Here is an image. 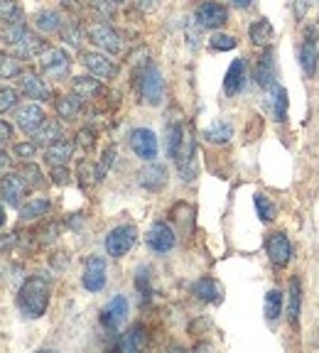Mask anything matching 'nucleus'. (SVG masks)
I'll use <instances>...</instances> for the list:
<instances>
[{
    "mask_svg": "<svg viewBox=\"0 0 319 353\" xmlns=\"http://www.w3.org/2000/svg\"><path fill=\"white\" fill-rule=\"evenodd\" d=\"M3 224H5V211H3V206H0V228H3Z\"/></svg>",
    "mask_w": 319,
    "mask_h": 353,
    "instance_id": "obj_54",
    "label": "nucleus"
},
{
    "mask_svg": "<svg viewBox=\"0 0 319 353\" xmlns=\"http://www.w3.org/2000/svg\"><path fill=\"white\" fill-rule=\"evenodd\" d=\"M35 27L44 35H52L57 29L62 27V20H60V12L57 10H42L40 15L35 18Z\"/></svg>",
    "mask_w": 319,
    "mask_h": 353,
    "instance_id": "obj_33",
    "label": "nucleus"
},
{
    "mask_svg": "<svg viewBox=\"0 0 319 353\" xmlns=\"http://www.w3.org/2000/svg\"><path fill=\"white\" fill-rule=\"evenodd\" d=\"M231 138H233V128H231V123H226V120H216V123H212L204 130V140L212 142V145H224Z\"/></svg>",
    "mask_w": 319,
    "mask_h": 353,
    "instance_id": "obj_30",
    "label": "nucleus"
},
{
    "mask_svg": "<svg viewBox=\"0 0 319 353\" xmlns=\"http://www.w3.org/2000/svg\"><path fill=\"white\" fill-rule=\"evenodd\" d=\"M307 10H309V0H295V15H297V20L307 18Z\"/></svg>",
    "mask_w": 319,
    "mask_h": 353,
    "instance_id": "obj_52",
    "label": "nucleus"
},
{
    "mask_svg": "<svg viewBox=\"0 0 319 353\" xmlns=\"http://www.w3.org/2000/svg\"><path fill=\"white\" fill-rule=\"evenodd\" d=\"M266 250H268V258L275 267H288L290 260H292V243L290 238L283 233V231H275V233L268 235L266 241Z\"/></svg>",
    "mask_w": 319,
    "mask_h": 353,
    "instance_id": "obj_7",
    "label": "nucleus"
},
{
    "mask_svg": "<svg viewBox=\"0 0 319 353\" xmlns=\"http://www.w3.org/2000/svg\"><path fill=\"white\" fill-rule=\"evenodd\" d=\"M10 140H12V125L8 123V120H3V118H0V147L8 145Z\"/></svg>",
    "mask_w": 319,
    "mask_h": 353,
    "instance_id": "obj_48",
    "label": "nucleus"
},
{
    "mask_svg": "<svg viewBox=\"0 0 319 353\" xmlns=\"http://www.w3.org/2000/svg\"><path fill=\"white\" fill-rule=\"evenodd\" d=\"M60 32H62L64 44H69L71 49L81 47V25H79L77 20H64L62 27H60Z\"/></svg>",
    "mask_w": 319,
    "mask_h": 353,
    "instance_id": "obj_34",
    "label": "nucleus"
},
{
    "mask_svg": "<svg viewBox=\"0 0 319 353\" xmlns=\"http://www.w3.org/2000/svg\"><path fill=\"white\" fill-rule=\"evenodd\" d=\"M266 106L275 123H285V118H288V91H285L278 81H272L270 86H268Z\"/></svg>",
    "mask_w": 319,
    "mask_h": 353,
    "instance_id": "obj_16",
    "label": "nucleus"
},
{
    "mask_svg": "<svg viewBox=\"0 0 319 353\" xmlns=\"http://www.w3.org/2000/svg\"><path fill=\"white\" fill-rule=\"evenodd\" d=\"M20 174H23V179L27 182V187H42L44 184V176H42V170L37 165H32V162H25L23 170H20Z\"/></svg>",
    "mask_w": 319,
    "mask_h": 353,
    "instance_id": "obj_40",
    "label": "nucleus"
},
{
    "mask_svg": "<svg viewBox=\"0 0 319 353\" xmlns=\"http://www.w3.org/2000/svg\"><path fill=\"white\" fill-rule=\"evenodd\" d=\"M187 130H184V125L179 123V120H175V123L167 125V133H165V147H167V155H170L172 159H177L179 153H182L184 142H187Z\"/></svg>",
    "mask_w": 319,
    "mask_h": 353,
    "instance_id": "obj_21",
    "label": "nucleus"
},
{
    "mask_svg": "<svg viewBox=\"0 0 319 353\" xmlns=\"http://www.w3.org/2000/svg\"><path fill=\"white\" fill-rule=\"evenodd\" d=\"M125 319H128V300H125L123 294H116V297L103 306V312H101V324H103L106 329L116 331L118 326H123Z\"/></svg>",
    "mask_w": 319,
    "mask_h": 353,
    "instance_id": "obj_14",
    "label": "nucleus"
},
{
    "mask_svg": "<svg viewBox=\"0 0 319 353\" xmlns=\"http://www.w3.org/2000/svg\"><path fill=\"white\" fill-rule=\"evenodd\" d=\"M136 285L142 294H150V270L148 267H138V277H136Z\"/></svg>",
    "mask_w": 319,
    "mask_h": 353,
    "instance_id": "obj_45",
    "label": "nucleus"
},
{
    "mask_svg": "<svg viewBox=\"0 0 319 353\" xmlns=\"http://www.w3.org/2000/svg\"><path fill=\"white\" fill-rule=\"evenodd\" d=\"M15 123H18V128L23 130V133L32 135V133L44 123V111H42L37 103H25V106H20L18 111H15Z\"/></svg>",
    "mask_w": 319,
    "mask_h": 353,
    "instance_id": "obj_15",
    "label": "nucleus"
},
{
    "mask_svg": "<svg viewBox=\"0 0 319 353\" xmlns=\"http://www.w3.org/2000/svg\"><path fill=\"white\" fill-rule=\"evenodd\" d=\"M86 35L96 47L103 49L106 54H120L123 52V40L108 23H89L86 25Z\"/></svg>",
    "mask_w": 319,
    "mask_h": 353,
    "instance_id": "obj_4",
    "label": "nucleus"
},
{
    "mask_svg": "<svg viewBox=\"0 0 319 353\" xmlns=\"http://www.w3.org/2000/svg\"><path fill=\"white\" fill-rule=\"evenodd\" d=\"M194 297L199 302H212V304H216V302H221V294H224V289H221V285L216 283V280H212V277H204V280H199V283L194 285Z\"/></svg>",
    "mask_w": 319,
    "mask_h": 353,
    "instance_id": "obj_26",
    "label": "nucleus"
},
{
    "mask_svg": "<svg viewBox=\"0 0 319 353\" xmlns=\"http://www.w3.org/2000/svg\"><path fill=\"white\" fill-rule=\"evenodd\" d=\"M20 88H23V94L27 99H35V101H49L52 99V91L44 81H42L37 74L32 71H23L20 74Z\"/></svg>",
    "mask_w": 319,
    "mask_h": 353,
    "instance_id": "obj_17",
    "label": "nucleus"
},
{
    "mask_svg": "<svg viewBox=\"0 0 319 353\" xmlns=\"http://www.w3.org/2000/svg\"><path fill=\"white\" fill-rule=\"evenodd\" d=\"M130 150L145 162L157 157V135L150 128H136L130 133Z\"/></svg>",
    "mask_w": 319,
    "mask_h": 353,
    "instance_id": "obj_8",
    "label": "nucleus"
},
{
    "mask_svg": "<svg viewBox=\"0 0 319 353\" xmlns=\"http://www.w3.org/2000/svg\"><path fill=\"white\" fill-rule=\"evenodd\" d=\"M113 159H116V147H106L103 150V155H101V165L96 167V182H101L103 176H106V172L111 170V165H113Z\"/></svg>",
    "mask_w": 319,
    "mask_h": 353,
    "instance_id": "obj_42",
    "label": "nucleus"
},
{
    "mask_svg": "<svg viewBox=\"0 0 319 353\" xmlns=\"http://www.w3.org/2000/svg\"><path fill=\"white\" fill-rule=\"evenodd\" d=\"M12 150H15V155L23 157L25 162H30V159L35 157V153H37V145H35V142H18Z\"/></svg>",
    "mask_w": 319,
    "mask_h": 353,
    "instance_id": "obj_44",
    "label": "nucleus"
},
{
    "mask_svg": "<svg viewBox=\"0 0 319 353\" xmlns=\"http://www.w3.org/2000/svg\"><path fill=\"white\" fill-rule=\"evenodd\" d=\"M140 96L145 103H150V106H160L162 99H165V79H162V71H160L155 64L142 66Z\"/></svg>",
    "mask_w": 319,
    "mask_h": 353,
    "instance_id": "obj_2",
    "label": "nucleus"
},
{
    "mask_svg": "<svg viewBox=\"0 0 319 353\" xmlns=\"http://www.w3.org/2000/svg\"><path fill=\"white\" fill-rule=\"evenodd\" d=\"M140 184H142V189H148V192H160V189L167 184L165 165H155V162H150L148 167H142V170H140Z\"/></svg>",
    "mask_w": 319,
    "mask_h": 353,
    "instance_id": "obj_20",
    "label": "nucleus"
},
{
    "mask_svg": "<svg viewBox=\"0 0 319 353\" xmlns=\"http://www.w3.org/2000/svg\"><path fill=\"white\" fill-rule=\"evenodd\" d=\"M136 241H138V228L125 224V226H118V228H113L111 233L106 235L103 246H106V253L111 255V258H123L130 248L136 246Z\"/></svg>",
    "mask_w": 319,
    "mask_h": 353,
    "instance_id": "obj_5",
    "label": "nucleus"
},
{
    "mask_svg": "<svg viewBox=\"0 0 319 353\" xmlns=\"http://www.w3.org/2000/svg\"><path fill=\"white\" fill-rule=\"evenodd\" d=\"M30 35V29H27V25L25 23H8L5 32H3V40H5V44H18L20 40H25V37Z\"/></svg>",
    "mask_w": 319,
    "mask_h": 353,
    "instance_id": "obj_37",
    "label": "nucleus"
},
{
    "mask_svg": "<svg viewBox=\"0 0 319 353\" xmlns=\"http://www.w3.org/2000/svg\"><path fill=\"white\" fill-rule=\"evenodd\" d=\"M255 209H258L260 221H266V224L275 221V216H278V209H275V204H272V201L268 199V196H263V194H255Z\"/></svg>",
    "mask_w": 319,
    "mask_h": 353,
    "instance_id": "obj_36",
    "label": "nucleus"
},
{
    "mask_svg": "<svg viewBox=\"0 0 319 353\" xmlns=\"http://www.w3.org/2000/svg\"><path fill=\"white\" fill-rule=\"evenodd\" d=\"M0 20L5 23H23V12L15 0H0Z\"/></svg>",
    "mask_w": 319,
    "mask_h": 353,
    "instance_id": "obj_39",
    "label": "nucleus"
},
{
    "mask_svg": "<svg viewBox=\"0 0 319 353\" xmlns=\"http://www.w3.org/2000/svg\"><path fill=\"white\" fill-rule=\"evenodd\" d=\"M142 346H145V326H142V324H133L118 339V343H116V348L123 353H136L140 351Z\"/></svg>",
    "mask_w": 319,
    "mask_h": 353,
    "instance_id": "obj_22",
    "label": "nucleus"
},
{
    "mask_svg": "<svg viewBox=\"0 0 319 353\" xmlns=\"http://www.w3.org/2000/svg\"><path fill=\"white\" fill-rule=\"evenodd\" d=\"M49 209H52L49 199H30L27 204L20 206V218H23V221H35V218L40 216H47Z\"/></svg>",
    "mask_w": 319,
    "mask_h": 353,
    "instance_id": "obj_32",
    "label": "nucleus"
},
{
    "mask_svg": "<svg viewBox=\"0 0 319 353\" xmlns=\"http://www.w3.org/2000/svg\"><path fill=\"white\" fill-rule=\"evenodd\" d=\"M229 3L233 8H238V10H246V8H251V3H253V0H229Z\"/></svg>",
    "mask_w": 319,
    "mask_h": 353,
    "instance_id": "obj_53",
    "label": "nucleus"
},
{
    "mask_svg": "<svg viewBox=\"0 0 319 353\" xmlns=\"http://www.w3.org/2000/svg\"><path fill=\"white\" fill-rule=\"evenodd\" d=\"M133 3H136L138 10L145 12V15H148V12H155L160 5H162V0H133Z\"/></svg>",
    "mask_w": 319,
    "mask_h": 353,
    "instance_id": "obj_46",
    "label": "nucleus"
},
{
    "mask_svg": "<svg viewBox=\"0 0 319 353\" xmlns=\"http://www.w3.org/2000/svg\"><path fill=\"white\" fill-rule=\"evenodd\" d=\"M248 37L255 47H268L272 40V25L268 20H255L248 27Z\"/></svg>",
    "mask_w": 319,
    "mask_h": 353,
    "instance_id": "obj_31",
    "label": "nucleus"
},
{
    "mask_svg": "<svg viewBox=\"0 0 319 353\" xmlns=\"http://www.w3.org/2000/svg\"><path fill=\"white\" fill-rule=\"evenodd\" d=\"M40 233H42V235H40V241H42V243H52L54 238H57V233H60V226H57V224H49L47 228H42Z\"/></svg>",
    "mask_w": 319,
    "mask_h": 353,
    "instance_id": "obj_49",
    "label": "nucleus"
},
{
    "mask_svg": "<svg viewBox=\"0 0 319 353\" xmlns=\"http://www.w3.org/2000/svg\"><path fill=\"white\" fill-rule=\"evenodd\" d=\"M263 309H266L268 322H278L280 314H283V292H280V289H270V292L266 294Z\"/></svg>",
    "mask_w": 319,
    "mask_h": 353,
    "instance_id": "obj_35",
    "label": "nucleus"
},
{
    "mask_svg": "<svg viewBox=\"0 0 319 353\" xmlns=\"http://www.w3.org/2000/svg\"><path fill=\"white\" fill-rule=\"evenodd\" d=\"M40 69L47 79L62 81V79H66V74H69V69H71V59L64 49L44 47V52L40 54Z\"/></svg>",
    "mask_w": 319,
    "mask_h": 353,
    "instance_id": "obj_3",
    "label": "nucleus"
},
{
    "mask_svg": "<svg viewBox=\"0 0 319 353\" xmlns=\"http://www.w3.org/2000/svg\"><path fill=\"white\" fill-rule=\"evenodd\" d=\"M300 309H302V285L297 277L290 280V292H288V319L297 326L300 322Z\"/></svg>",
    "mask_w": 319,
    "mask_h": 353,
    "instance_id": "obj_28",
    "label": "nucleus"
},
{
    "mask_svg": "<svg viewBox=\"0 0 319 353\" xmlns=\"http://www.w3.org/2000/svg\"><path fill=\"white\" fill-rule=\"evenodd\" d=\"M194 20L201 29H219L229 23V10L214 0H207V3H199L194 10Z\"/></svg>",
    "mask_w": 319,
    "mask_h": 353,
    "instance_id": "obj_6",
    "label": "nucleus"
},
{
    "mask_svg": "<svg viewBox=\"0 0 319 353\" xmlns=\"http://www.w3.org/2000/svg\"><path fill=\"white\" fill-rule=\"evenodd\" d=\"M81 285L89 292H101L106 287V260L101 255H91L84 265V275H81Z\"/></svg>",
    "mask_w": 319,
    "mask_h": 353,
    "instance_id": "obj_12",
    "label": "nucleus"
},
{
    "mask_svg": "<svg viewBox=\"0 0 319 353\" xmlns=\"http://www.w3.org/2000/svg\"><path fill=\"white\" fill-rule=\"evenodd\" d=\"M52 176H54V184H69V172L64 167H52Z\"/></svg>",
    "mask_w": 319,
    "mask_h": 353,
    "instance_id": "obj_50",
    "label": "nucleus"
},
{
    "mask_svg": "<svg viewBox=\"0 0 319 353\" xmlns=\"http://www.w3.org/2000/svg\"><path fill=\"white\" fill-rule=\"evenodd\" d=\"M246 79H248V74H246V59H233L231 66H229V71H226L224 91L229 96H236L238 91L246 86Z\"/></svg>",
    "mask_w": 319,
    "mask_h": 353,
    "instance_id": "obj_18",
    "label": "nucleus"
},
{
    "mask_svg": "<svg viewBox=\"0 0 319 353\" xmlns=\"http://www.w3.org/2000/svg\"><path fill=\"white\" fill-rule=\"evenodd\" d=\"M49 285L44 277H27L18 292V306L27 319H40L47 312Z\"/></svg>",
    "mask_w": 319,
    "mask_h": 353,
    "instance_id": "obj_1",
    "label": "nucleus"
},
{
    "mask_svg": "<svg viewBox=\"0 0 319 353\" xmlns=\"http://www.w3.org/2000/svg\"><path fill=\"white\" fill-rule=\"evenodd\" d=\"M79 145L81 147H86V150H89V147H94V142H96V138H94V130H89V128H84V130H79Z\"/></svg>",
    "mask_w": 319,
    "mask_h": 353,
    "instance_id": "obj_47",
    "label": "nucleus"
},
{
    "mask_svg": "<svg viewBox=\"0 0 319 353\" xmlns=\"http://www.w3.org/2000/svg\"><path fill=\"white\" fill-rule=\"evenodd\" d=\"M79 113H81V96L64 94L57 99V116H60L62 120L71 123V120H77L79 118Z\"/></svg>",
    "mask_w": 319,
    "mask_h": 353,
    "instance_id": "obj_25",
    "label": "nucleus"
},
{
    "mask_svg": "<svg viewBox=\"0 0 319 353\" xmlns=\"http://www.w3.org/2000/svg\"><path fill=\"white\" fill-rule=\"evenodd\" d=\"M12 52H15V57H20V59H35L44 52V42L30 32V35L25 37V40H20L18 44H12Z\"/></svg>",
    "mask_w": 319,
    "mask_h": 353,
    "instance_id": "obj_27",
    "label": "nucleus"
},
{
    "mask_svg": "<svg viewBox=\"0 0 319 353\" xmlns=\"http://www.w3.org/2000/svg\"><path fill=\"white\" fill-rule=\"evenodd\" d=\"M81 62L96 79H101V81H111V79H116V74H118V66L101 52H84Z\"/></svg>",
    "mask_w": 319,
    "mask_h": 353,
    "instance_id": "obj_13",
    "label": "nucleus"
},
{
    "mask_svg": "<svg viewBox=\"0 0 319 353\" xmlns=\"http://www.w3.org/2000/svg\"><path fill=\"white\" fill-rule=\"evenodd\" d=\"M18 243V233H5L0 235V250H8V248H12Z\"/></svg>",
    "mask_w": 319,
    "mask_h": 353,
    "instance_id": "obj_51",
    "label": "nucleus"
},
{
    "mask_svg": "<svg viewBox=\"0 0 319 353\" xmlns=\"http://www.w3.org/2000/svg\"><path fill=\"white\" fill-rule=\"evenodd\" d=\"M253 77H255V81H258V86H266V88L275 81V54H272V49L263 52V57L258 59Z\"/></svg>",
    "mask_w": 319,
    "mask_h": 353,
    "instance_id": "obj_23",
    "label": "nucleus"
},
{
    "mask_svg": "<svg viewBox=\"0 0 319 353\" xmlns=\"http://www.w3.org/2000/svg\"><path fill=\"white\" fill-rule=\"evenodd\" d=\"M18 108V91L10 86H0V113H10Z\"/></svg>",
    "mask_w": 319,
    "mask_h": 353,
    "instance_id": "obj_41",
    "label": "nucleus"
},
{
    "mask_svg": "<svg viewBox=\"0 0 319 353\" xmlns=\"http://www.w3.org/2000/svg\"><path fill=\"white\" fill-rule=\"evenodd\" d=\"M145 243H148V248L155 250V253H170L172 248H175V243H177V235H175V231L167 224L157 221L145 233Z\"/></svg>",
    "mask_w": 319,
    "mask_h": 353,
    "instance_id": "obj_11",
    "label": "nucleus"
},
{
    "mask_svg": "<svg viewBox=\"0 0 319 353\" xmlns=\"http://www.w3.org/2000/svg\"><path fill=\"white\" fill-rule=\"evenodd\" d=\"M27 182L23 179V174H8L0 176V199L5 201L8 206H20L23 204V196L27 194Z\"/></svg>",
    "mask_w": 319,
    "mask_h": 353,
    "instance_id": "obj_10",
    "label": "nucleus"
},
{
    "mask_svg": "<svg viewBox=\"0 0 319 353\" xmlns=\"http://www.w3.org/2000/svg\"><path fill=\"white\" fill-rule=\"evenodd\" d=\"M71 91H74L77 96H81V99H96V96L103 91V86H101V79L74 77V81H71Z\"/></svg>",
    "mask_w": 319,
    "mask_h": 353,
    "instance_id": "obj_29",
    "label": "nucleus"
},
{
    "mask_svg": "<svg viewBox=\"0 0 319 353\" xmlns=\"http://www.w3.org/2000/svg\"><path fill=\"white\" fill-rule=\"evenodd\" d=\"M71 155H74V142L64 140V138H60L44 150V159H47L49 167H64L71 159Z\"/></svg>",
    "mask_w": 319,
    "mask_h": 353,
    "instance_id": "obj_19",
    "label": "nucleus"
},
{
    "mask_svg": "<svg viewBox=\"0 0 319 353\" xmlns=\"http://www.w3.org/2000/svg\"><path fill=\"white\" fill-rule=\"evenodd\" d=\"M209 44H212V49H216V52H229V49L236 47L238 42L233 35H214L212 40H209Z\"/></svg>",
    "mask_w": 319,
    "mask_h": 353,
    "instance_id": "obj_43",
    "label": "nucleus"
},
{
    "mask_svg": "<svg viewBox=\"0 0 319 353\" xmlns=\"http://www.w3.org/2000/svg\"><path fill=\"white\" fill-rule=\"evenodd\" d=\"M23 74L20 62L10 54H0V79H15Z\"/></svg>",
    "mask_w": 319,
    "mask_h": 353,
    "instance_id": "obj_38",
    "label": "nucleus"
},
{
    "mask_svg": "<svg viewBox=\"0 0 319 353\" xmlns=\"http://www.w3.org/2000/svg\"><path fill=\"white\" fill-rule=\"evenodd\" d=\"M317 62H319V40H317V29L307 27L305 29V42L300 47V66L305 71V77L312 79L317 74Z\"/></svg>",
    "mask_w": 319,
    "mask_h": 353,
    "instance_id": "obj_9",
    "label": "nucleus"
},
{
    "mask_svg": "<svg viewBox=\"0 0 319 353\" xmlns=\"http://www.w3.org/2000/svg\"><path fill=\"white\" fill-rule=\"evenodd\" d=\"M60 138H62V123L60 120H52V118H44V123L32 133V142L44 147H49L52 142L60 140Z\"/></svg>",
    "mask_w": 319,
    "mask_h": 353,
    "instance_id": "obj_24",
    "label": "nucleus"
},
{
    "mask_svg": "<svg viewBox=\"0 0 319 353\" xmlns=\"http://www.w3.org/2000/svg\"><path fill=\"white\" fill-rule=\"evenodd\" d=\"M113 3H125V0H113Z\"/></svg>",
    "mask_w": 319,
    "mask_h": 353,
    "instance_id": "obj_55",
    "label": "nucleus"
}]
</instances>
